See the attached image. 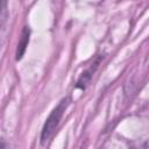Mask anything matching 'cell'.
Segmentation results:
<instances>
[{
  "label": "cell",
  "instance_id": "1",
  "mask_svg": "<svg viewBox=\"0 0 149 149\" xmlns=\"http://www.w3.org/2000/svg\"><path fill=\"white\" fill-rule=\"evenodd\" d=\"M70 99L69 98H64L59 101V104L51 111V113L49 114V116L47 118L44 126L42 128V133H41V142L42 144H45L54 135L56 128L59 125L61 119L63 118V114L66 109V107L69 106Z\"/></svg>",
  "mask_w": 149,
  "mask_h": 149
},
{
  "label": "cell",
  "instance_id": "2",
  "mask_svg": "<svg viewBox=\"0 0 149 149\" xmlns=\"http://www.w3.org/2000/svg\"><path fill=\"white\" fill-rule=\"evenodd\" d=\"M28 42H29V29L27 27H24L23 31H22V36H21V40L17 44V51H16V59H21L22 55L24 54V50H26V47L28 45Z\"/></svg>",
  "mask_w": 149,
  "mask_h": 149
}]
</instances>
